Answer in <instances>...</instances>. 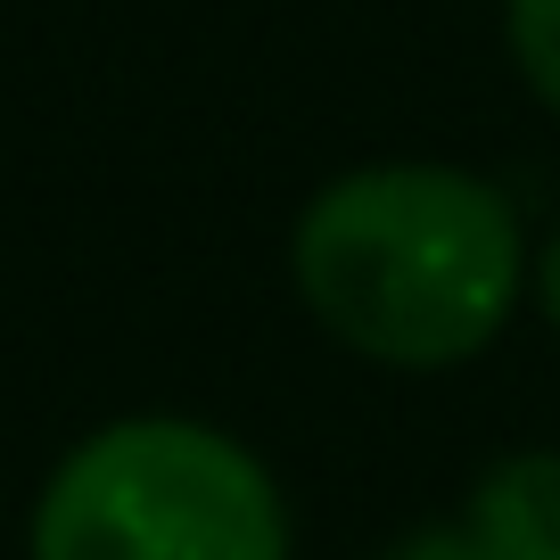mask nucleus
<instances>
[{"mask_svg": "<svg viewBox=\"0 0 560 560\" xmlns=\"http://www.w3.org/2000/svg\"><path fill=\"white\" fill-rule=\"evenodd\" d=\"M298 298L338 347L396 371H445L494 347L527 247L494 182L462 165H363L298 214Z\"/></svg>", "mask_w": 560, "mask_h": 560, "instance_id": "nucleus-1", "label": "nucleus"}, {"mask_svg": "<svg viewBox=\"0 0 560 560\" xmlns=\"http://www.w3.org/2000/svg\"><path fill=\"white\" fill-rule=\"evenodd\" d=\"M536 298H544V314H552V330H560V231H552V247H544V272H536Z\"/></svg>", "mask_w": 560, "mask_h": 560, "instance_id": "nucleus-6", "label": "nucleus"}, {"mask_svg": "<svg viewBox=\"0 0 560 560\" xmlns=\"http://www.w3.org/2000/svg\"><path fill=\"white\" fill-rule=\"evenodd\" d=\"M503 34H511L520 74L536 83V100L560 116V0H511V9H503Z\"/></svg>", "mask_w": 560, "mask_h": 560, "instance_id": "nucleus-4", "label": "nucleus"}, {"mask_svg": "<svg viewBox=\"0 0 560 560\" xmlns=\"http://www.w3.org/2000/svg\"><path fill=\"white\" fill-rule=\"evenodd\" d=\"M462 536L487 560H560V454H511L478 478Z\"/></svg>", "mask_w": 560, "mask_h": 560, "instance_id": "nucleus-3", "label": "nucleus"}, {"mask_svg": "<svg viewBox=\"0 0 560 560\" xmlns=\"http://www.w3.org/2000/svg\"><path fill=\"white\" fill-rule=\"evenodd\" d=\"M380 560H487L462 527H420V536H404L396 552H380Z\"/></svg>", "mask_w": 560, "mask_h": 560, "instance_id": "nucleus-5", "label": "nucleus"}, {"mask_svg": "<svg viewBox=\"0 0 560 560\" xmlns=\"http://www.w3.org/2000/svg\"><path fill=\"white\" fill-rule=\"evenodd\" d=\"M34 560H289V511L240 438L140 412L58 462Z\"/></svg>", "mask_w": 560, "mask_h": 560, "instance_id": "nucleus-2", "label": "nucleus"}]
</instances>
